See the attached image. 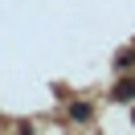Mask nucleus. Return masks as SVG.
Listing matches in <instances>:
<instances>
[{
  "label": "nucleus",
  "mask_w": 135,
  "mask_h": 135,
  "mask_svg": "<svg viewBox=\"0 0 135 135\" xmlns=\"http://www.w3.org/2000/svg\"><path fill=\"white\" fill-rule=\"evenodd\" d=\"M110 98L115 102H135V78H123V82L110 90Z\"/></svg>",
  "instance_id": "f257e3e1"
},
{
  "label": "nucleus",
  "mask_w": 135,
  "mask_h": 135,
  "mask_svg": "<svg viewBox=\"0 0 135 135\" xmlns=\"http://www.w3.org/2000/svg\"><path fill=\"white\" fill-rule=\"evenodd\" d=\"M70 119H74V123H82V119H90V107H86V102H74V107H70Z\"/></svg>",
  "instance_id": "f03ea898"
},
{
  "label": "nucleus",
  "mask_w": 135,
  "mask_h": 135,
  "mask_svg": "<svg viewBox=\"0 0 135 135\" xmlns=\"http://www.w3.org/2000/svg\"><path fill=\"white\" fill-rule=\"evenodd\" d=\"M115 66H119V70H127V66H135V49H123V53H119V57H115Z\"/></svg>",
  "instance_id": "7ed1b4c3"
},
{
  "label": "nucleus",
  "mask_w": 135,
  "mask_h": 135,
  "mask_svg": "<svg viewBox=\"0 0 135 135\" xmlns=\"http://www.w3.org/2000/svg\"><path fill=\"white\" fill-rule=\"evenodd\" d=\"M131 123H135V110H131Z\"/></svg>",
  "instance_id": "20e7f679"
}]
</instances>
